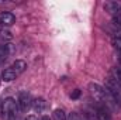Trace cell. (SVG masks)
<instances>
[{"mask_svg": "<svg viewBox=\"0 0 121 120\" xmlns=\"http://www.w3.org/2000/svg\"><path fill=\"white\" fill-rule=\"evenodd\" d=\"M1 112L4 120H20V109L13 97H6L1 105Z\"/></svg>", "mask_w": 121, "mask_h": 120, "instance_id": "cell-1", "label": "cell"}, {"mask_svg": "<svg viewBox=\"0 0 121 120\" xmlns=\"http://www.w3.org/2000/svg\"><path fill=\"white\" fill-rule=\"evenodd\" d=\"M104 89L108 92V95L113 97V100L116 102V105L121 107V83H118L111 75H108V78L106 79V86Z\"/></svg>", "mask_w": 121, "mask_h": 120, "instance_id": "cell-2", "label": "cell"}, {"mask_svg": "<svg viewBox=\"0 0 121 120\" xmlns=\"http://www.w3.org/2000/svg\"><path fill=\"white\" fill-rule=\"evenodd\" d=\"M32 102L34 99L31 97V95L27 90H21L18 93V97H17V105H18V109L21 113H26L28 112L31 107H32Z\"/></svg>", "mask_w": 121, "mask_h": 120, "instance_id": "cell-3", "label": "cell"}, {"mask_svg": "<svg viewBox=\"0 0 121 120\" xmlns=\"http://www.w3.org/2000/svg\"><path fill=\"white\" fill-rule=\"evenodd\" d=\"M93 106H94L97 120H111V112L108 107H106L104 105H97V103H93Z\"/></svg>", "mask_w": 121, "mask_h": 120, "instance_id": "cell-4", "label": "cell"}, {"mask_svg": "<svg viewBox=\"0 0 121 120\" xmlns=\"http://www.w3.org/2000/svg\"><path fill=\"white\" fill-rule=\"evenodd\" d=\"M103 7H104V10H106L108 14H111L113 17L121 13V3L120 1H106Z\"/></svg>", "mask_w": 121, "mask_h": 120, "instance_id": "cell-5", "label": "cell"}, {"mask_svg": "<svg viewBox=\"0 0 121 120\" xmlns=\"http://www.w3.org/2000/svg\"><path fill=\"white\" fill-rule=\"evenodd\" d=\"M48 102L44 99V97H37V99H34V102H32V109L37 112V113H42V112H45L47 109H48Z\"/></svg>", "mask_w": 121, "mask_h": 120, "instance_id": "cell-6", "label": "cell"}, {"mask_svg": "<svg viewBox=\"0 0 121 120\" xmlns=\"http://www.w3.org/2000/svg\"><path fill=\"white\" fill-rule=\"evenodd\" d=\"M16 23V16L10 11H1L0 13V24L1 26H13Z\"/></svg>", "mask_w": 121, "mask_h": 120, "instance_id": "cell-7", "label": "cell"}, {"mask_svg": "<svg viewBox=\"0 0 121 120\" xmlns=\"http://www.w3.org/2000/svg\"><path fill=\"white\" fill-rule=\"evenodd\" d=\"M11 50H13V48H11V44H7V42L0 44V64L4 62V61L10 57Z\"/></svg>", "mask_w": 121, "mask_h": 120, "instance_id": "cell-8", "label": "cell"}, {"mask_svg": "<svg viewBox=\"0 0 121 120\" xmlns=\"http://www.w3.org/2000/svg\"><path fill=\"white\" fill-rule=\"evenodd\" d=\"M18 75L14 72V69L10 66V68H6L3 72H1V81H4V82H11V81H14L16 78H17Z\"/></svg>", "mask_w": 121, "mask_h": 120, "instance_id": "cell-9", "label": "cell"}, {"mask_svg": "<svg viewBox=\"0 0 121 120\" xmlns=\"http://www.w3.org/2000/svg\"><path fill=\"white\" fill-rule=\"evenodd\" d=\"M11 68L14 69V72H16L17 75H20V74H23V72L27 69V64H26L23 60H17V61H14V62H13Z\"/></svg>", "mask_w": 121, "mask_h": 120, "instance_id": "cell-10", "label": "cell"}, {"mask_svg": "<svg viewBox=\"0 0 121 120\" xmlns=\"http://www.w3.org/2000/svg\"><path fill=\"white\" fill-rule=\"evenodd\" d=\"M110 75L118 82V83H121V65H118V66H114V68H111V72H110Z\"/></svg>", "mask_w": 121, "mask_h": 120, "instance_id": "cell-11", "label": "cell"}, {"mask_svg": "<svg viewBox=\"0 0 121 120\" xmlns=\"http://www.w3.org/2000/svg\"><path fill=\"white\" fill-rule=\"evenodd\" d=\"M52 120H68V119H66V115L62 109H56L52 113Z\"/></svg>", "mask_w": 121, "mask_h": 120, "instance_id": "cell-12", "label": "cell"}, {"mask_svg": "<svg viewBox=\"0 0 121 120\" xmlns=\"http://www.w3.org/2000/svg\"><path fill=\"white\" fill-rule=\"evenodd\" d=\"M66 119L68 120H87L82 113H78V112H72V113H69V116H66Z\"/></svg>", "mask_w": 121, "mask_h": 120, "instance_id": "cell-13", "label": "cell"}, {"mask_svg": "<svg viewBox=\"0 0 121 120\" xmlns=\"http://www.w3.org/2000/svg\"><path fill=\"white\" fill-rule=\"evenodd\" d=\"M113 47L118 51V54H121V38H113Z\"/></svg>", "mask_w": 121, "mask_h": 120, "instance_id": "cell-14", "label": "cell"}, {"mask_svg": "<svg viewBox=\"0 0 121 120\" xmlns=\"http://www.w3.org/2000/svg\"><path fill=\"white\" fill-rule=\"evenodd\" d=\"M113 23H114V26H118V27H121V13L113 17Z\"/></svg>", "mask_w": 121, "mask_h": 120, "instance_id": "cell-15", "label": "cell"}, {"mask_svg": "<svg viewBox=\"0 0 121 120\" xmlns=\"http://www.w3.org/2000/svg\"><path fill=\"white\" fill-rule=\"evenodd\" d=\"M80 93H82L80 89H75L72 93H70V99H78V97L80 96Z\"/></svg>", "mask_w": 121, "mask_h": 120, "instance_id": "cell-16", "label": "cell"}, {"mask_svg": "<svg viewBox=\"0 0 121 120\" xmlns=\"http://www.w3.org/2000/svg\"><path fill=\"white\" fill-rule=\"evenodd\" d=\"M24 120H38L35 116H27V119H24Z\"/></svg>", "mask_w": 121, "mask_h": 120, "instance_id": "cell-17", "label": "cell"}, {"mask_svg": "<svg viewBox=\"0 0 121 120\" xmlns=\"http://www.w3.org/2000/svg\"><path fill=\"white\" fill-rule=\"evenodd\" d=\"M39 120H52V119H51L49 116H42V117H41Z\"/></svg>", "mask_w": 121, "mask_h": 120, "instance_id": "cell-18", "label": "cell"}, {"mask_svg": "<svg viewBox=\"0 0 121 120\" xmlns=\"http://www.w3.org/2000/svg\"><path fill=\"white\" fill-rule=\"evenodd\" d=\"M118 61H120V65H121V54H118Z\"/></svg>", "mask_w": 121, "mask_h": 120, "instance_id": "cell-19", "label": "cell"}, {"mask_svg": "<svg viewBox=\"0 0 121 120\" xmlns=\"http://www.w3.org/2000/svg\"><path fill=\"white\" fill-rule=\"evenodd\" d=\"M1 105H3V102H1V100H0V107H1Z\"/></svg>", "mask_w": 121, "mask_h": 120, "instance_id": "cell-20", "label": "cell"}]
</instances>
